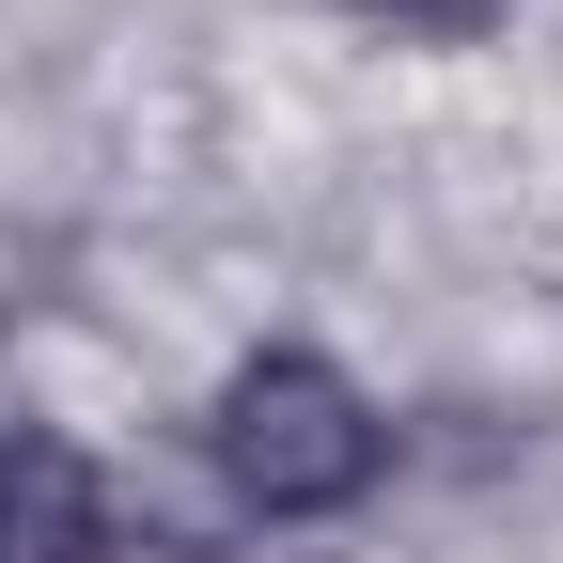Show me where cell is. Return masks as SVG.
<instances>
[{
	"mask_svg": "<svg viewBox=\"0 0 563 563\" xmlns=\"http://www.w3.org/2000/svg\"><path fill=\"white\" fill-rule=\"evenodd\" d=\"M203 454H220L235 517L313 532V517H361V501H376L391 422H376V391L344 376V361H313V344H266V361L220 376V407H203Z\"/></svg>",
	"mask_w": 563,
	"mask_h": 563,
	"instance_id": "obj_1",
	"label": "cell"
},
{
	"mask_svg": "<svg viewBox=\"0 0 563 563\" xmlns=\"http://www.w3.org/2000/svg\"><path fill=\"white\" fill-rule=\"evenodd\" d=\"M95 548H110L95 454H63L47 422H16V439H0V563H95Z\"/></svg>",
	"mask_w": 563,
	"mask_h": 563,
	"instance_id": "obj_2",
	"label": "cell"
},
{
	"mask_svg": "<svg viewBox=\"0 0 563 563\" xmlns=\"http://www.w3.org/2000/svg\"><path fill=\"white\" fill-rule=\"evenodd\" d=\"M361 16H391V32H439V47H470L501 0H361Z\"/></svg>",
	"mask_w": 563,
	"mask_h": 563,
	"instance_id": "obj_3",
	"label": "cell"
}]
</instances>
